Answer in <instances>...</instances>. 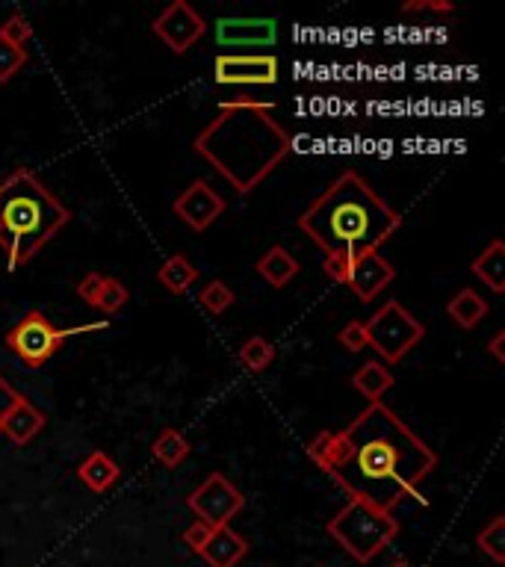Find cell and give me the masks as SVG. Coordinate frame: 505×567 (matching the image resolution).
Returning <instances> with one entry per match:
<instances>
[{
    "label": "cell",
    "instance_id": "cell-27",
    "mask_svg": "<svg viewBox=\"0 0 505 567\" xmlns=\"http://www.w3.org/2000/svg\"><path fill=\"white\" fill-rule=\"evenodd\" d=\"M0 39H6V42L15 45V48H24V45L33 39V27L27 24V18H24L21 12H15V15H9V18L0 24Z\"/></svg>",
    "mask_w": 505,
    "mask_h": 567
},
{
    "label": "cell",
    "instance_id": "cell-34",
    "mask_svg": "<svg viewBox=\"0 0 505 567\" xmlns=\"http://www.w3.org/2000/svg\"><path fill=\"white\" fill-rule=\"evenodd\" d=\"M15 396H18V390H15V387L6 381V378L0 376V426H3V417L9 414V408H12Z\"/></svg>",
    "mask_w": 505,
    "mask_h": 567
},
{
    "label": "cell",
    "instance_id": "cell-15",
    "mask_svg": "<svg viewBox=\"0 0 505 567\" xmlns=\"http://www.w3.org/2000/svg\"><path fill=\"white\" fill-rule=\"evenodd\" d=\"M210 567H237L249 556V541L243 535H237L231 526L213 529L207 544L198 553Z\"/></svg>",
    "mask_w": 505,
    "mask_h": 567
},
{
    "label": "cell",
    "instance_id": "cell-18",
    "mask_svg": "<svg viewBox=\"0 0 505 567\" xmlns=\"http://www.w3.org/2000/svg\"><path fill=\"white\" fill-rule=\"evenodd\" d=\"M446 316H449L458 328L470 331V328H476V325L488 316V302H485L476 290L464 287V290H458V293L446 302Z\"/></svg>",
    "mask_w": 505,
    "mask_h": 567
},
{
    "label": "cell",
    "instance_id": "cell-13",
    "mask_svg": "<svg viewBox=\"0 0 505 567\" xmlns=\"http://www.w3.org/2000/svg\"><path fill=\"white\" fill-rule=\"evenodd\" d=\"M393 278H396V269L379 252H358L349 257L346 284L361 302H373Z\"/></svg>",
    "mask_w": 505,
    "mask_h": 567
},
{
    "label": "cell",
    "instance_id": "cell-21",
    "mask_svg": "<svg viewBox=\"0 0 505 567\" xmlns=\"http://www.w3.org/2000/svg\"><path fill=\"white\" fill-rule=\"evenodd\" d=\"M396 384V378L393 373L379 364V361H367L355 376H352V387L364 396V399H370V402H381V396L390 390Z\"/></svg>",
    "mask_w": 505,
    "mask_h": 567
},
{
    "label": "cell",
    "instance_id": "cell-4",
    "mask_svg": "<svg viewBox=\"0 0 505 567\" xmlns=\"http://www.w3.org/2000/svg\"><path fill=\"white\" fill-rule=\"evenodd\" d=\"M68 219V207L30 169H15L0 184V249L9 272L27 266Z\"/></svg>",
    "mask_w": 505,
    "mask_h": 567
},
{
    "label": "cell",
    "instance_id": "cell-6",
    "mask_svg": "<svg viewBox=\"0 0 505 567\" xmlns=\"http://www.w3.org/2000/svg\"><path fill=\"white\" fill-rule=\"evenodd\" d=\"M104 328H107V322H86V325H74V328H54L42 311H30L6 331V346L18 355V361L24 367L39 370L57 355V349L63 346L68 337L89 334V331H104Z\"/></svg>",
    "mask_w": 505,
    "mask_h": 567
},
{
    "label": "cell",
    "instance_id": "cell-23",
    "mask_svg": "<svg viewBox=\"0 0 505 567\" xmlns=\"http://www.w3.org/2000/svg\"><path fill=\"white\" fill-rule=\"evenodd\" d=\"M240 361H243L246 370L263 373V370H269V364L275 361V346H272L263 334H252V337L240 346Z\"/></svg>",
    "mask_w": 505,
    "mask_h": 567
},
{
    "label": "cell",
    "instance_id": "cell-19",
    "mask_svg": "<svg viewBox=\"0 0 505 567\" xmlns=\"http://www.w3.org/2000/svg\"><path fill=\"white\" fill-rule=\"evenodd\" d=\"M157 281L166 287V293L172 296H184L192 284L198 281V266H192L187 254H172L160 269H157Z\"/></svg>",
    "mask_w": 505,
    "mask_h": 567
},
{
    "label": "cell",
    "instance_id": "cell-12",
    "mask_svg": "<svg viewBox=\"0 0 505 567\" xmlns=\"http://www.w3.org/2000/svg\"><path fill=\"white\" fill-rule=\"evenodd\" d=\"M225 207H228V201L207 181H192L172 204V210L190 225L192 231H207L225 213Z\"/></svg>",
    "mask_w": 505,
    "mask_h": 567
},
{
    "label": "cell",
    "instance_id": "cell-26",
    "mask_svg": "<svg viewBox=\"0 0 505 567\" xmlns=\"http://www.w3.org/2000/svg\"><path fill=\"white\" fill-rule=\"evenodd\" d=\"M127 299H130V293H127L125 284H122L119 278H110V275H104V284H101V296H98L95 308H98V311H104L107 316H116L127 305Z\"/></svg>",
    "mask_w": 505,
    "mask_h": 567
},
{
    "label": "cell",
    "instance_id": "cell-3",
    "mask_svg": "<svg viewBox=\"0 0 505 567\" xmlns=\"http://www.w3.org/2000/svg\"><path fill=\"white\" fill-rule=\"evenodd\" d=\"M299 228L325 254L379 252L402 228V213L393 210L358 172H343L299 216Z\"/></svg>",
    "mask_w": 505,
    "mask_h": 567
},
{
    "label": "cell",
    "instance_id": "cell-10",
    "mask_svg": "<svg viewBox=\"0 0 505 567\" xmlns=\"http://www.w3.org/2000/svg\"><path fill=\"white\" fill-rule=\"evenodd\" d=\"M151 30L157 33V39L175 51V54H187L192 45L207 33V21L192 9L187 0H175L169 3L151 24Z\"/></svg>",
    "mask_w": 505,
    "mask_h": 567
},
{
    "label": "cell",
    "instance_id": "cell-32",
    "mask_svg": "<svg viewBox=\"0 0 505 567\" xmlns=\"http://www.w3.org/2000/svg\"><path fill=\"white\" fill-rule=\"evenodd\" d=\"M101 284H104V275H98V272H89L80 284H77V296L86 302V305H92L95 308V302H98V296H101Z\"/></svg>",
    "mask_w": 505,
    "mask_h": 567
},
{
    "label": "cell",
    "instance_id": "cell-2",
    "mask_svg": "<svg viewBox=\"0 0 505 567\" xmlns=\"http://www.w3.org/2000/svg\"><path fill=\"white\" fill-rule=\"evenodd\" d=\"M275 107L263 101H225L204 127L192 148L204 157L237 195L260 187L278 163L293 151V136L272 116Z\"/></svg>",
    "mask_w": 505,
    "mask_h": 567
},
{
    "label": "cell",
    "instance_id": "cell-14",
    "mask_svg": "<svg viewBox=\"0 0 505 567\" xmlns=\"http://www.w3.org/2000/svg\"><path fill=\"white\" fill-rule=\"evenodd\" d=\"M45 426H48V414L39 405H33L27 396L18 393L12 408H9V414L3 417L0 435H6L15 446H24V443L33 441Z\"/></svg>",
    "mask_w": 505,
    "mask_h": 567
},
{
    "label": "cell",
    "instance_id": "cell-31",
    "mask_svg": "<svg viewBox=\"0 0 505 567\" xmlns=\"http://www.w3.org/2000/svg\"><path fill=\"white\" fill-rule=\"evenodd\" d=\"M210 532H213V529H210L207 523H201V520H192V526H187V529H184V535H181V538H184V544L190 547L192 553L198 556V553H201V547L207 544Z\"/></svg>",
    "mask_w": 505,
    "mask_h": 567
},
{
    "label": "cell",
    "instance_id": "cell-17",
    "mask_svg": "<svg viewBox=\"0 0 505 567\" xmlns=\"http://www.w3.org/2000/svg\"><path fill=\"white\" fill-rule=\"evenodd\" d=\"M299 269H302L299 260L287 252L284 246H272L269 252L257 260V275H260L266 284H272L275 290L287 287V284L299 275Z\"/></svg>",
    "mask_w": 505,
    "mask_h": 567
},
{
    "label": "cell",
    "instance_id": "cell-8",
    "mask_svg": "<svg viewBox=\"0 0 505 567\" xmlns=\"http://www.w3.org/2000/svg\"><path fill=\"white\" fill-rule=\"evenodd\" d=\"M187 505L195 520L207 523L210 529H222L246 505V497L231 485V479H225L222 473H210L187 497Z\"/></svg>",
    "mask_w": 505,
    "mask_h": 567
},
{
    "label": "cell",
    "instance_id": "cell-7",
    "mask_svg": "<svg viewBox=\"0 0 505 567\" xmlns=\"http://www.w3.org/2000/svg\"><path fill=\"white\" fill-rule=\"evenodd\" d=\"M367 325V340L370 346L379 352L387 364H399L423 337H426V328L417 316H411L402 302L390 299L384 308H379Z\"/></svg>",
    "mask_w": 505,
    "mask_h": 567
},
{
    "label": "cell",
    "instance_id": "cell-33",
    "mask_svg": "<svg viewBox=\"0 0 505 567\" xmlns=\"http://www.w3.org/2000/svg\"><path fill=\"white\" fill-rule=\"evenodd\" d=\"M455 6L449 0H408L402 3V12H452Z\"/></svg>",
    "mask_w": 505,
    "mask_h": 567
},
{
    "label": "cell",
    "instance_id": "cell-5",
    "mask_svg": "<svg viewBox=\"0 0 505 567\" xmlns=\"http://www.w3.org/2000/svg\"><path fill=\"white\" fill-rule=\"evenodd\" d=\"M328 535L361 565L373 562L387 544L399 535V520L393 511H381L364 500H349L331 520Z\"/></svg>",
    "mask_w": 505,
    "mask_h": 567
},
{
    "label": "cell",
    "instance_id": "cell-22",
    "mask_svg": "<svg viewBox=\"0 0 505 567\" xmlns=\"http://www.w3.org/2000/svg\"><path fill=\"white\" fill-rule=\"evenodd\" d=\"M192 446L190 441L184 438V432H178V429H163L160 435H157V441L151 443V455L163 464V467H169V470H175V467H181L187 458H190Z\"/></svg>",
    "mask_w": 505,
    "mask_h": 567
},
{
    "label": "cell",
    "instance_id": "cell-35",
    "mask_svg": "<svg viewBox=\"0 0 505 567\" xmlns=\"http://www.w3.org/2000/svg\"><path fill=\"white\" fill-rule=\"evenodd\" d=\"M488 349H491V355L497 358V364H505V331H497V334H494V340L488 343Z\"/></svg>",
    "mask_w": 505,
    "mask_h": 567
},
{
    "label": "cell",
    "instance_id": "cell-9",
    "mask_svg": "<svg viewBox=\"0 0 505 567\" xmlns=\"http://www.w3.org/2000/svg\"><path fill=\"white\" fill-rule=\"evenodd\" d=\"M281 77L278 57L272 54H219L213 80L219 86H272Z\"/></svg>",
    "mask_w": 505,
    "mask_h": 567
},
{
    "label": "cell",
    "instance_id": "cell-24",
    "mask_svg": "<svg viewBox=\"0 0 505 567\" xmlns=\"http://www.w3.org/2000/svg\"><path fill=\"white\" fill-rule=\"evenodd\" d=\"M476 541H479V550L494 562V565H503L505 562V520L503 517H494L479 535H476Z\"/></svg>",
    "mask_w": 505,
    "mask_h": 567
},
{
    "label": "cell",
    "instance_id": "cell-20",
    "mask_svg": "<svg viewBox=\"0 0 505 567\" xmlns=\"http://www.w3.org/2000/svg\"><path fill=\"white\" fill-rule=\"evenodd\" d=\"M473 275L482 278V284H488L494 293H503L505 290V243L503 240H494L485 252L479 254L473 263H470Z\"/></svg>",
    "mask_w": 505,
    "mask_h": 567
},
{
    "label": "cell",
    "instance_id": "cell-25",
    "mask_svg": "<svg viewBox=\"0 0 505 567\" xmlns=\"http://www.w3.org/2000/svg\"><path fill=\"white\" fill-rule=\"evenodd\" d=\"M198 302H201V308H204L207 314L219 316L225 314V311L237 302V296H234V290H231L225 281H210V284L198 293Z\"/></svg>",
    "mask_w": 505,
    "mask_h": 567
},
{
    "label": "cell",
    "instance_id": "cell-29",
    "mask_svg": "<svg viewBox=\"0 0 505 567\" xmlns=\"http://www.w3.org/2000/svg\"><path fill=\"white\" fill-rule=\"evenodd\" d=\"M337 340H340V346H343L346 352H364V349L370 346V340H367V325H364L361 319L346 322V328L337 334Z\"/></svg>",
    "mask_w": 505,
    "mask_h": 567
},
{
    "label": "cell",
    "instance_id": "cell-1",
    "mask_svg": "<svg viewBox=\"0 0 505 567\" xmlns=\"http://www.w3.org/2000/svg\"><path fill=\"white\" fill-rule=\"evenodd\" d=\"M308 455L349 500H364L381 511H393L405 497L426 505L420 485L441 461L384 402H370L343 432H322L308 443Z\"/></svg>",
    "mask_w": 505,
    "mask_h": 567
},
{
    "label": "cell",
    "instance_id": "cell-28",
    "mask_svg": "<svg viewBox=\"0 0 505 567\" xmlns=\"http://www.w3.org/2000/svg\"><path fill=\"white\" fill-rule=\"evenodd\" d=\"M27 63V51L0 39V83H9Z\"/></svg>",
    "mask_w": 505,
    "mask_h": 567
},
{
    "label": "cell",
    "instance_id": "cell-36",
    "mask_svg": "<svg viewBox=\"0 0 505 567\" xmlns=\"http://www.w3.org/2000/svg\"><path fill=\"white\" fill-rule=\"evenodd\" d=\"M390 567H411V565H405V562H396V565H390Z\"/></svg>",
    "mask_w": 505,
    "mask_h": 567
},
{
    "label": "cell",
    "instance_id": "cell-16",
    "mask_svg": "<svg viewBox=\"0 0 505 567\" xmlns=\"http://www.w3.org/2000/svg\"><path fill=\"white\" fill-rule=\"evenodd\" d=\"M77 479L92 491V494H107L119 479H122V470L119 464L101 452V449H92L80 464H77Z\"/></svg>",
    "mask_w": 505,
    "mask_h": 567
},
{
    "label": "cell",
    "instance_id": "cell-11",
    "mask_svg": "<svg viewBox=\"0 0 505 567\" xmlns=\"http://www.w3.org/2000/svg\"><path fill=\"white\" fill-rule=\"evenodd\" d=\"M213 33H216V45L225 51L272 48L278 39V21L275 18H219Z\"/></svg>",
    "mask_w": 505,
    "mask_h": 567
},
{
    "label": "cell",
    "instance_id": "cell-30",
    "mask_svg": "<svg viewBox=\"0 0 505 567\" xmlns=\"http://www.w3.org/2000/svg\"><path fill=\"white\" fill-rule=\"evenodd\" d=\"M349 257L352 254H346V252H337V254H328L325 257V275L334 281V284H346V272H349Z\"/></svg>",
    "mask_w": 505,
    "mask_h": 567
}]
</instances>
